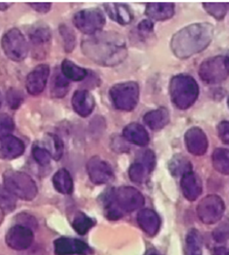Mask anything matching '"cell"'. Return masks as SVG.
Returning a JSON list of instances; mask_svg holds the SVG:
<instances>
[{
    "label": "cell",
    "mask_w": 229,
    "mask_h": 255,
    "mask_svg": "<svg viewBox=\"0 0 229 255\" xmlns=\"http://www.w3.org/2000/svg\"><path fill=\"white\" fill-rule=\"evenodd\" d=\"M81 47L90 59L104 66L117 65L126 56L124 39L119 34L111 32L99 33L86 39Z\"/></svg>",
    "instance_id": "6da1fadb"
},
{
    "label": "cell",
    "mask_w": 229,
    "mask_h": 255,
    "mask_svg": "<svg viewBox=\"0 0 229 255\" xmlns=\"http://www.w3.org/2000/svg\"><path fill=\"white\" fill-rule=\"evenodd\" d=\"M214 34V28L209 23L192 24L174 35L172 51L180 59H186L200 53L210 44Z\"/></svg>",
    "instance_id": "7a4b0ae2"
},
{
    "label": "cell",
    "mask_w": 229,
    "mask_h": 255,
    "mask_svg": "<svg viewBox=\"0 0 229 255\" xmlns=\"http://www.w3.org/2000/svg\"><path fill=\"white\" fill-rule=\"evenodd\" d=\"M199 85L195 79L187 74L174 76L170 84L172 102L179 109H187L194 104L199 97Z\"/></svg>",
    "instance_id": "3957f363"
},
{
    "label": "cell",
    "mask_w": 229,
    "mask_h": 255,
    "mask_svg": "<svg viewBox=\"0 0 229 255\" xmlns=\"http://www.w3.org/2000/svg\"><path fill=\"white\" fill-rule=\"evenodd\" d=\"M3 186L15 198L25 201L33 200L37 195V186L28 174L8 170L3 174Z\"/></svg>",
    "instance_id": "277c9868"
},
{
    "label": "cell",
    "mask_w": 229,
    "mask_h": 255,
    "mask_svg": "<svg viewBox=\"0 0 229 255\" xmlns=\"http://www.w3.org/2000/svg\"><path fill=\"white\" fill-rule=\"evenodd\" d=\"M139 95V86L134 82L120 83L110 90V97L114 106L122 111L133 110L138 104Z\"/></svg>",
    "instance_id": "5b68a950"
},
{
    "label": "cell",
    "mask_w": 229,
    "mask_h": 255,
    "mask_svg": "<svg viewBox=\"0 0 229 255\" xmlns=\"http://www.w3.org/2000/svg\"><path fill=\"white\" fill-rule=\"evenodd\" d=\"M108 197L122 213L138 210L145 203V199L140 191L130 186L113 189L108 194Z\"/></svg>",
    "instance_id": "8992f818"
},
{
    "label": "cell",
    "mask_w": 229,
    "mask_h": 255,
    "mask_svg": "<svg viewBox=\"0 0 229 255\" xmlns=\"http://www.w3.org/2000/svg\"><path fill=\"white\" fill-rule=\"evenodd\" d=\"M199 73L207 84H219L229 75V59L226 56L212 57L202 63Z\"/></svg>",
    "instance_id": "52a82bcc"
},
{
    "label": "cell",
    "mask_w": 229,
    "mask_h": 255,
    "mask_svg": "<svg viewBox=\"0 0 229 255\" xmlns=\"http://www.w3.org/2000/svg\"><path fill=\"white\" fill-rule=\"evenodd\" d=\"M1 46L6 57L15 62L26 59L29 52L28 42L22 32L17 28L8 30L3 35Z\"/></svg>",
    "instance_id": "ba28073f"
},
{
    "label": "cell",
    "mask_w": 229,
    "mask_h": 255,
    "mask_svg": "<svg viewBox=\"0 0 229 255\" xmlns=\"http://www.w3.org/2000/svg\"><path fill=\"white\" fill-rule=\"evenodd\" d=\"M73 23L83 33L94 35L104 27L105 15L98 8L83 9L74 14Z\"/></svg>",
    "instance_id": "9c48e42d"
},
{
    "label": "cell",
    "mask_w": 229,
    "mask_h": 255,
    "mask_svg": "<svg viewBox=\"0 0 229 255\" xmlns=\"http://www.w3.org/2000/svg\"><path fill=\"white\" fill-rule=\"evenodd\" d=\"M198 215L206 225H213L222 219L225 211L224 201L217 195H209L203 198L198 205Z\"/></svg>",
    "instance_id": "30bf717a"
},
{
    "label": "cell",
    "mask_w": 229,
    "mask_h": 255,
    "mask_svg": "<svg viewBox=\"0 0 229 255\" xmlns=\"http://www.w3.org/2000/svg\"><path fill=\"white\" fill-rule=\"evenodd\" d=\"M155 167V155L151 150H145L137 157L136 162L129 167V179L135 183H145Z\"/></svg>",
    "instance_id": "8fae6325"
},
{
    "label": "cell",
    "mask_w": 229,
    "mask_h": 255,
    "mask_svg": "<svg viewBox=\"0 0 229 255\" xmlns=\"http://www.w3.org/2000/svg\"><path fill=\"white\" fill-rule=\"evenodd\" d=\"M34 240V234L31 229L18 225L14 226L6 233L5 242L6 245L13 250L28 249Z\"/></svg>",
    "instance_id": "7c38bea8"
},
{
    "label": "cell",
    "mask_w": 229,
    "mask_h": 255,
    "mask_svg": "<svg viewBox=\"0 0 229 255\" xmlns=\"http://www.w3.org/2000/svg\"><path fill=\"white\" fill-rule=\"evenodd\" d=\"M89 177L95 184H105L113 178V171L110 165L99 156H94L87 165Z\"/></svg>",
    "instance_id": "4fadbf2b"
},
{
    "label": "cell",
    "mask_w": 229,
    "mask_h": 255,
    "mask_svg": "<svg viewBox=\"0 0 229 255\" xmlns=\"http://www.w3.org/2000/svg\"><path fill=\"white\" fill-rule=\"evenodd\" d=\"M50 67L46 64H40L32 70L26 81V88L30 95L37 96L41 94L47 84L48 76H50Z\"/></svg>",
    "instance_id": "5bb4252c"
},
{
    "label": "cell",
    "mask_w": 229,
    "mask_h": 255,
    "mask_svg": "<svg viewBox=\"0 0 229 255\" xmlns=\"http://www.w3.org/2000/svg\"><path fill=\"white\" fill-rule=\"evenodd\" d=\"M56 255H89L92 249L85 242L77 239L62 237L54 242Z\"/></svg>",
    "instance_id": "9a60e30c"
},
{
    "label": "cell",
    "mask_w": 229,
    "mask_h": 255,
    "mask_svg": "<svg viewBox=\"0 0 229 255\" xmlns=\"http://www.w3.org/2000/svg\"><path fill=\"white\" fill-rule=\"evenodd\" d=\"M187 150L194 155H203L208 149V138L205 132L198 127H192L185 133Z\"/></svg>",
    "instance_id": "2e32d148"
},
{
    "label": "cell",
    "mask_w": 229,
    "mask_h": 255,
    "mask_svg": "<svg viewBox=\"0 0 229 255\" xmlns=\"http://www.w3.org/2000/svg\"><path fill=\"white\" fill-rule=\"evenodd\" d=\"M181 189L188 201H195L203 193V182L198 174L188 171L182 175Z\"/></svg>",
    "instance_id": "e0dca14e"
},
{
    "label": "cell",
    "mask_w": 229,
    "mask_h": 255,
    "mask_svg": "<svg viewBox=\"0 0 229 255\" xmlns=\"http://www.w3.org/2000/svg\"><path fill=\"white\" fill-rule=\"evenodd\" d=\"M72 106L80 117H89L95 108V99L93 95L86 90H78L72 97Z\"/></svg>",
    "instance_id": "ac0fdd59"
},
{
    "label": "cell",
    "mask_w": 229,
    "mask_h": 255,
    "mask_svg": "<svg viewBox=\"0 0 229 255\" xmlns=\"http://www.w3.org/2000/svg\"><path fill=\"white\" fill-rule=\"evenodd\" d=\"M25 151V145L21 139L8 136L0 142V158L13 159L22 155Z\"/></svg>",
    "instance_id": "d6986e66"
},
{
    "label": "cell",
    "mask_w": 229,
    "mask_h": 255,
    "mask_svg": "<svg viewBox=\"0 0 229 255\" xmlns=\"http://www.w3.org/2000/svg\"><path fill=\"white\" fill-rule=\"evenodd\" d=\"M137 220L142 231L150 237L155 236L160 228V218L151 209H142L138 213Z\"/></svg>",
    "instance_id": "ffe728a7"
},
{
    "label": "cell",
    "mask_w": 229,
    "mask_h": 255,
    "mask_svg": "<svg viewBox=\"0 0 229 255\" xmlns=\"http://www.w3.org/2000/svg\"><path fill=\"white\" fill-rule=\"evenodd\" d=\"M122 134L127 141L134 143L138 146H146L149 143L150 138L148 132L142 125L138 123L127 125L123 129Z\"/></svg>",
    "instance_id": "44dd1931"
},
{
    "label": "cell",
    "mask_w": 229,
    "mask_h": 255,
    "mask_svg": "<svg viewBox=\"0 0 229 255\" xmlns=\"http://www.w3.org/2000/svg\"><path fill=\"white\" fill-rule=\"evenodd\" d=\"M175 12V4L171 2H151L147 4L146 14L152 20L165 21L171 19Z\"/></svg>",
    "instance_id": "7402d4cb"
},
{
    "label": "cell",
    "mask_w": 229,
    "mask_h": 255,
    "mask_svg": "<svg viewBox=\"0 0 229 255\" xmlns=\"http://www.w3.org/2000/svg\"><path fill=\"white\" fill-rule=\"evenodd\" d=\"M106 11L109 17L121 25H127L133 21V12L124 3H106Z\"/></svg>",
    "instance_id": "603a6c76"
},
{
    "label": "cell",
    "mask_w": 229,
    "mask_h": 255,
    "mask_svg": "<svg viewBox=\"0 0 229 255\" xmlns=\"http://www.w3.org/2000/svg\"><path fill=\"white\" fill-rule=\"evenodd\" d=\"M170 122L169 111L166 108H158L147 113L144 117V123L152 130H159L166 127Z\"/></svg>",
    "instance_id": "cb8c5ba5"
},
{
    "label": "cell",
    "mask_w": 229,
    "mask_h": 255,
    "mask_svg": "<svg viewBox=\"0 0 229 255\" xmlns=\"http://www.w3.org/2000/svg\"><path fill=\"white\" fill-rule=\"evenodd\" d=\"M55 188L63 195H70L73 191V179L71 174L66 169L59 170L53 178Z\"/></svg>",
    "instance_id": "d4e9b609"
},
{
    "label": "cell",
    "mask_w": 229,
    "mask_h": 255,
    "mask_svg": "<svg viewBox=\"0 0 229 255\" xmlns=\"http://www.w3.org/2000/svg\"><path fill=\"white\" fill-rule=\"evenodd\" d=\"M62 74L67 79L74 82L84 81L88 72L85 68L79 67L76 64L69 60H65L62 63Z\"/></svg>",
    "instance_id": "484cf974"
},
{
    "label": "cell",
    "mask_w": 229,
    "mask_h": 255,
    "mask_svg": "<svg viewBox=\"0 0 229 255\" xmlns=\"http://www.w3.org/2000/svg\"><path fill=\"white\" fill-rule=\"evenodd\" d=\"M213 166L221 174L229 175V149L217 148L212 154Z\"/></svg>",
    "instance_id": "4316f807"
},
{
    "label": "cell",
    "mask_w": 229,
    "mask_h": 255,
    "mask_svg": "<svg viewBox=\"0 0 229 255\" xmlns=\"http://www.w3.org/2000/svg\"><path fill=\"white\" fill-rule=\"evenodd\" d=\"M30 39L35 46H41L51 40V30L45 25H37L32 27L29 32Z\"/></svg>",
    "instance_id": "83f0119b"
},
{
    "label": "cell",
    "mask_w": 229,
    "mask_h": 255,
    "mask_svg": "<svg viewBox=\"0 0 229 255\" xmlns=\"http://www.w3.org/2000/svg\"><path fill=\"white\" fill-rule=\"evenodd\" d=\"M186 255H203L202 236L196 230H191L186 236Z\"/></svg>",
    "instance_id": "f1b7e54d"
},
{
    "label": "cell",
    "mask_w": 229,
    "mask_h": 255,
    "mask_svg": "<svg viewBox=\"0 0 229 255\" xmlns=\"http://www.w3.org/2000/svg\"><path fill=\"white\" fill-rule=\"evenodd\" d=\"M45 143H46L47 151L51 153L54 159L59 161L63 155V150H64L63 141L61 140V138L55 134H47L45 138Z\"/></svg>",
    "instance_id": "f546056e"
},
{
    "label": "cell",
    "mask_w": 229,
    "mask_h": 255,
    "mask_svg": "<svg viewBox=\"0 0 229 255\" xmlns=\"http://www.w3.org/2000/svg\"><path fill=\"white\" fill-rule=\"evenodd\" d=\"M69 89L68 79L63 74H56L52 81V95L55 98H62L67 94Z\"/></svg>",
    "instance_id": "4dcf8cb0"
},
{
    "label": "cell",
    "mask_w": 229,
    "mask_h": 255,
    "mask_svg": "<svg viewBox=\"0 0 229 255\" xmlns=\"http://www.w3.org/2000/svg\"><path fill=\"white\" fill-rule=\"evenodd\" d=\"M95 226V220L85 213H78L73 219L72 227L79 235H86Z\"/></svg>",
    "instance_id": "1f68e13d"
},
{
    "label": "cell",
    "mask_w": 229,
    "mask_h": 255,
    "mask_svg": "<svg viewBox=\"0 0 229 255\" xmlns=\"http://www.w3.org/2000/svg\"><path fill=\"white\" fill-rule=\"evenodd\" d=\"M15 205H17L15 197L4 186H0V210L3 213H10L14 210Z\"/></svg>",
    "instance_id": "d6a6232c"
},
{
    "label": "cell",
    "mask_w": 229,
    "mask_h": 255,
    "mask_svg": "<svg viewBox=\"0 0 229 255\" xmlns=\"http://www.w3.org/2000/svg\"><path fill=\"white\" fill-rule=\"evenodd\" d=\"M13 129V120L6 114H0V140L10 136Z\"/></svg>",
    "instance_id": "836d02e7"
},
{
    "label": "cell",
    "mask_w": 229,
    "mask_h": 255,
    "mask_svg": "<svg viewBox=\"0 0 229 255\" xmlns=\"http://www.w3.org/2000/svg\"><path fill=\"white\" fill-rule=\"evenodd\" d=\"M205 9L217 20H222L227 12V3H204Z\"/></svg>",
    "instance_id": "e575fe53"
},
{
    "label": "cell",
    "mask_w": 229,
    "mask_h": 255,
    "mask_svg": "<svg viewBox=\"0 0 229 255\" xmlns=\"http://www.w3.org/2000/svg\"><path fill=\"white\" fill-rule=\"evenodd\" d=\"M24 101V95L23 93L18 90L11 88L6 93V102L11 109H17L21 106Z\"/></svg>",
    "instance_id": "d590c367"
},
{
    "label": "cell",
    "mask_w": 229,
    "mask_h": 255,
    "mask_svg": "<svg viewBox=\"0 0 229 255\" xmlns=\"http://www.w3.org/2000/svg\"><path fill=\"white\" fill-rule=\"evenodd\" d=\"M170 169L172 174L174 175H178V174H184L188 171H191V166L190 163L184 157L181 156L180 157H175L174 159H172V163L170 164Z\"/></svg>",
    "instance_id": "8d00e7d4"
},
{
    "label": "cell",
    "mask_w": 229,
    "mask_h": 255,
    "mask_svg": "<svg viewBox=\"0 0 229 255\" xmlns=\"http://www.w3.org/2000/svg\"><path fill=\"white\" fill-rule=\"evenodd\" d=\"M213 238L219 243L226 242L229 239V219H224L213 232Z\"/></svg>",
    "instance_id": "74e56055"
},
{
    "label": "cell",
    "mask_w": 229,
    "mask_h": 255,
    "mask_svg": "<svg viewBox=\"0 0 229 255\" xmlns=\"http://www.w3.org/2000/svg\"><path fill=\"white\" fill-rule=\"evenodd\" d=\"M32 154H33V157L35 161L41 166H46L51 162L52 155L50 152L47 151L46 148L35 146L33 148V150H32Z\"/></svg>",
    "instance_id": "f35d334b"
},
{
    "label": "cell",
    "mask_w": 229,
    "mask_h": 255,
    "mask_svg": "<svg viewBox=\"0 0 229 255\" xmlns=\"http://www.w3.org/2000/svg\"><path fill=\"white\" fill-rule=\"evenodd\" d=\"M217 131L222 142L229 145V122H221L217 127Z\"/></svg>",
    "instance_id": "ab89813d"
},
{
    "label": "cell",
    "mask_w": 229,
    "mask_h": 255,
    "mask_svg": "<svg viewBox=\"0 0 229 255\" xmlns=\"http://www.w3.org/2000/svg\"><path fill=\"white\" fill-rule=\"evenodd\" d=\"M61 32L65 40V49H66V51L70 52L73 49V46L75 45V38H69V36L72 35V31L66 27L62 26Z\"/></svg>",
    "instance_id": "60d3db41"
},
{
    "label": "cell",
    "mask_w": 229,
    "mask_h": 255,
    "mask_svg": "<svg viewBox=\"0 0 229 255\" xmlns=\"http://www.w3.org/2000/svg\"><path fill=\"white\" fill-rule=\"evenodd\" d=\"M29 5L33 9H35V10H37L39 12H47V11H50L51 6H52L51 3H47V2H42V3L34 2V3H29Z\"/></svg>",
    "instance_id": "b9f144b4"
},
{
    "label": "cell",
    "mask_w": 229,
    "mask_h": 255,
    "mask_svg": "<svg viewBox=\"0 0 229 255\" xmlns=\"http://www.w3.org/2000/svg\"><path fill=\"white\" fill-rule=\"evenodd\" d=\"M138 28H139V30H141V31H143V32H146V33H148V32L152 31V29H153V24H152V22L149 21V20H144V21H142V22L139 24Z\"/></svg>",
    "instance_id": "7bdbcfd3"
},
{
    "label": "cell",
    "mask_w": 229,
    "mask_h": 255,
    "mask_svg": "<svg viewBox=\"0 0 229 255\" xmlns=\"http://www.w3.org/2000/svg\"><path fill=\"white\" fill-rule=\"evenodd\" d=\"M214 255H229V249L225 247H218L215 249Z\"/></svg>",
    "instance_id": "ee69618b"
},
{
    "label": "cell",
    "mask_w": 229,
    "mask_h": 255,
    "mask_svg": "<svg viewBox=\"0 0 229 255\" xmlns=\"http://www.w3.org/2000/svg\"><path fill=\"white\" fill-rule=\"evenodd\" d=\"M11 3H6V2H0V10H6Z\"/></svg>",
    "instance_id": "f6af8a7d"
},
{
    "label": "cell",
    "mask_w": 229,
    "mask_h": 255,
    "mask_svg": "<svg viewBox=\"0 0 229 255\" xmlns=\"http://www.w3.org/2000/svg\"><path fill=\"white\" fill-rule=\"evenodd\" d=\"M2 103V96H1V92H0V106H1Z\"/></svg>",
    "instance_id": "bcb514c9"
},
{
    "label": "cell",
    "mask_w": 229,
    "mask_h": 255,
    "mask_svg": "<svg viewBox=\"0 0 229 255\" xmlns=\"http://www.w3.org/2000/svg\"><path fill=\"white\" fill-rule=\"evenodd\" d=\"M226 57H227V58H228V59H229V52H228V54H227V55H226Z\"/></svg>",
    "instance_id": "7dc6e473"
},
{
    "label": "cell",
    "mask_w": 229,
    "mask_h": 255,
    "mask_svg": "<svg viewBox=\"0 0 229 255\" xmlns=\"http://www.w3.org/2000/svg\"><path fill=\"white\" fill-rule=\"evenodd\" d=\"M227 104H228V106H229V98H228V100H227Z\"/></svg>",
    "instance_id": "c3c4849f"
},
{
    "label": "cell",
    "mask_w": 229,
    "mask_h": 255,
    "mask_svg": "<svg viewBox=\"0 0 229 255\" xmlns=\"http://www.w3.org/2000/svg\"><path fill=\"white\" fill-rule=\"evenodd\" d=\"M150 255H157V254H150Z\"/></svg>",
    "instance_id": "681fc988"
}]
</instances>
